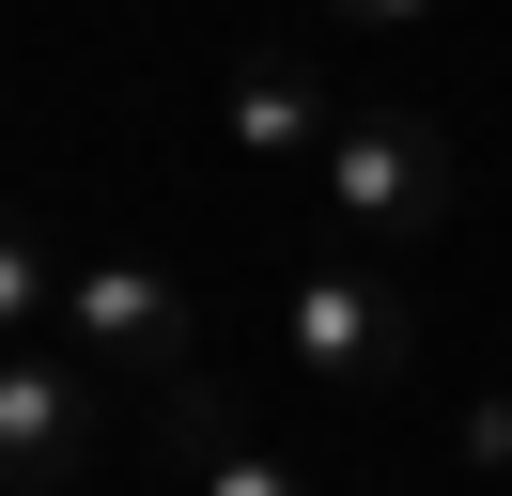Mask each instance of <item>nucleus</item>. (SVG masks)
I'll list each match as a JSON object with an SVG mask.
<instances>
[{
	"label": "nucleus",
	"instance_id": "nucleus-9",
	"mask_svg": "<svg viewBox=\"0 0 512 496\" xmlns=\"http://www.w3.org/2000/svg\"><path fill=\"white\" fill-rule=\"evenodd\" d=\"M326 16H342V31H419L435 0H326Z\"/></svg>",
	"mask_w": 512,
	"mask_h": 496
},
{
	"label": "nucleus",
	"instance_id": "nucleus-1",
	"mask_svg": "<svg viewBox=\"0 0 512 496\" xmlns=\"http://www.w3.org/2000/svg\"><path fill=\"white\" fill-rule=\"evenodd\" d=\"M326 217H342V248H373V264H404V248L450 233V202H466V155H450L435 109H342L311 155Z\"/></svg>",
	"mask_w": 512,
	"mask_h": 496
},
{
	"label": "nucleus",
	"instance_id": "nucleus-3",
	"mask_svg": "<svg viewBox=\"0 0 512 496\" xmlns=\"http://www.w3.org/2000/svg\"><path fill=\"white\" fill-rule=\"evenodd\" d=\"M63 357H94L109 388H171V372H202V326H187V279L171 264H78L63 279Z\"/></svg>",
	"mask_w": 512,
	"mask_h": 496
},
{
	"label": "nucleus",
	"instance_id": "nucleus-6",
	"mask_svg": "<svg viewBox=\"0 0 512 496\" xmlns=\"http://www.w3.org/2000/svg\"><path fill=\"white\" fill-rule=\"evenodd\" d=\"M156 450H171V465H218V450H249V403H233L218 372H171V388H156Z\"/></svg>",
	"mask_w": 512,
	"mask_h": 496
},
{
	"label": "nucleus",
	"instance_id": "nucleus-5",
	"mask_svg": "<svg viewBox=\"0 0 512 496\" xmlns=\"http://www.w3.org/2000/svg\"><path fill=\"white\" fill-rule=\"evenodd\" d=\"M326 124H342V93H326L311 62H280V47H249L233 93H218V140L233 155H326Z\"/></svg>",
	"mask_w": 512,
	"mask_h": 496
},
{
	"label": "nucleus",
	"instance_id": "nucleus-4",
	"mask_svg": "<svg viewBox=\"0 0 512 496\" xmlns=\"http://www.w3.org/2000/svg\"><path fill=\"white\" fill-rule=\"evenodd\" d=\"M94 388H109L94 357H16V372H0V481H16V496H63V481H78V450H94Z\"/></svg>",
	"mask_w": 512,
	"mask_h": 496
},
{
	"label": "nucleus",
	"instance_id": "nucleus-7",
	"mask_svg": "<svg viewBox=\"0 0 512 496\" xmlns=\"http://www.w3.org/2000/svg\"><path fill=\"white\" fill-rule=\"evenodd\" d=\"M187 496H311V465H280L249 434V450H218V465H187Z\"/></svg>",
	"mask_w": 512,
	"mask_h": 496
},
{
	"label": "nucleus",
	"instance_id": "nucleus-2",
	"mask_svg": "<svg viewBox=\"0 0 512 496\" xmlns=\"http://www.w3.org/2000/svg\"><path fill=\"white\" fill-rule=\"evenodd\" d=\"M280 357L326 403H388V388H419V310H404L388 264H311L280 295Z\"/></svg>",
	"mask_w": 512,
	"mask_h": 496
},
{
	"label": "nucleus",
	"instance_id": "nucleus-8",
	"mask_svg": "<svg viewBox=\"0 0 512 496\" xmlns=\"http://www.w3.org/2000/svg\"><path fill=\"white\" fill-rule=\"evenodd\" d=\"M466 465H512V388H481V403H466Z\"/></svg>",
	"mask_w": 512,
	"mask_h": 496
}]
</instances>
